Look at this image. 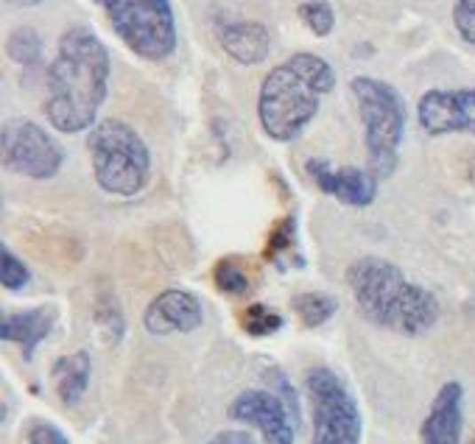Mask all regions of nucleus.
I'll list each match as a JSON object with an SVG mask.
<instances>
[{
	"label": "nucleus",
	"mask_w": 475,
	"mask_h": 444,
	"mask_svg": "<svg viewBox=\"0 0 475 444\" xmlns=\"http://www.w3.org/2000/svg\"><path fill=\"white\" fill-rule=\"evenodd\" d=\"M336 87L333 67L316 53H294L272 67L260 84L257 118L277 143H291L319 115L321 99Z\"/></svg>",
	"instance_id": "obj_3"
},
{
	"label": "nucleus",
	"mask_w": 475,
	"mask_h": 444,
	"mask_svg": "<svg viewBox=\"0 0 475 444\" xmlns=\"http://www.w3.org/2000/svg\"><path fill=\"white\" fill-rule=\"evenodd\" d=\"M210 444H255V439L243 431H221L210 439Z\"/></svg>",
	"instance_id": "obj_27"
},
{
	"label": "nucleus",
	"mask_w": 475,
	"mask_h": 444,
	"mask_svg": "<svg viewBox=\"0 0 475 444\" xmlns=\"http://www.w3.org/2000/svg\"><path fill=\"white\" fill-rule=\"evenodd\" d=\"M280 327H282V316L274 313L272 307H265V305H260V302H255V305L246 307V313H243V330L249 333V336L263 338V336L277 333Z\"/></svg>",
	"instance_id": "obj_20"
},
{
	"label": "nucleus",
	"mask_w": 475,
	"mask_h": 444,
	"mask_svg": "<svg viewBox=\"0 0 475 444\" xmlns=\"http://www.w3.org/2000/svg\"><path fill=\"white\" fill-rule=\"evenodd\" d=\"M472 444H475V441H472Z\"/></svg>",
	"instance_id": "obj_29"
},
{
	"label": "nucleus",
	"mask_w": 475,
	"mask_h": 444,
	"mask_svg": "<svg viewBox=\"0 0 475 444\" xmlns=\"http://www.w3.org/2000/svg\"><path fill=\"white\" fill-rule=\"evenodd\" d=\"M53 330V311L48 307H34V311H20V313H9L4 316L0 324V338L20 344L23 346V358L34 361L36 346H40Z\"/></svg>",
	"instance_id": "obj_15"
},
{
	"label": "nucleus",
	"mask_w": 475,
	"mask_h": 444,
	"mask_svg": "<svg viewBox=\"0 0 475 444\" xmlns=\"http://www.w3.org/2000/svg\"><path fill=\"white\" fill-rule=\"evenodd\" d=\"M95 182L109 196L131 199L148 185L151 154L135 126L126 121L107 118L92 126L87 138Z\"/></svg>",
	"instance_id": "obj_4"
},
{
	"label": "nucleus",
	"mask_w": 475,
	"mask_h": 444,
	"mask_svg": "<svg viewBox=\"0 0 475 444\" xmlns=\"http://www.w3.org/2000/svg\"><path fill=\"white\" fill-rule=\"evenodd\" d=\"M305 389L313 405L311 444H360L364 422L344 380L328 366H316L305 377Z\"/></svg>",
	"instance_id": "obj_7"
},
{
	"label": "nucleus",
	"mask_w": 475,
	"mask_h": 444,
	"mask_svg": "<svg viewBox=\"0 0 475 444\" xmlns=\"http://www.w3.org/2000/svg\"><path fill=\"white\" fill-rule=\"evenodd\" d=\"M453 23L464 40L475 48V0H455L453 6Z\"/></svg>",
	"instance_id": "obj_23"
},
{
	"label": "nucleus",
	"mask_w": 475,
	"mask_h": 444,
	"mask_svg": "<svg viewBox=\"0 0 475 444\" xmlns=\"http://www.w3.org/2000/svg\"><path fill=\"white\" fill-rule=\"evenodd\" d=\"M6 4H12V6H40L43 4V0H6Z\"/></svg>",
	"instance_id": "obj_28"
},
{
	"label": "nucleus",
	"mask_w": 475,
	"mask_h": 444,
	"mask_svg": "<svg viewBox=\"0 0 475 444\" xmlns=\"http://www.w3.org/2000/svg\"><path fill=\"white\" fill-rule=\"evenodd\" d=\"M355 95L360 123H364V143L369 170L377 179H386L397 168L403 134H406V104L392 84L372 79V75H355L350 82Z\"/></svg>",
	"instance_id": "obj_5"
},
{
	"label": "nucleus",
	"mask_w": 475,
	"mask_h": 444,
	"mask_svg": "<svg viewBox=\"0 0 475 444\" xmlns=\"http://www.w3.org/2000/svg\"><path fill=\"white\" fill-rule=\"evenodd\" d=\"M65 163V151L34 121H9L4 129V165L28 179H53Z\"/></svg>",
	"instance_id": "obj_8"
},
{
	"label": "nucleus",
	"mask_w": 475,
	"mask_h": 444,
	"mask_svg": "<svg viewBox=\"0 0 475 444\" xmlns=\"http://www.w3.org/2000/svg\"><path fill=\"white\" fill-rule=\"evenodd\" d=\"M305 168L321 193L347 207H369L377 196V177L372 170H360L355 165L333 168L325 160H308Z\"/></svg>",
	"instance_id": "obj_11"
},
{
	"label": "nucleus",
	"mask_w": 475,
	"mask_h": 444,
	"mask_svg": "<svg viewBox=\"0 0 475 444\" xmlns=\"http://www.w3.org/2000/svg\"><path fill=\"white\" fill-rule=\"evenodd\" d=\"M28 444H70V441L59 428H56V424L40 422V424H34V428H31Z\"/></svg>",
	"instance_id": "obj_25"
},
{
	"label": "nucleus",
	"mask_w": 475,
	"mask_h": 444,
	"mask_svg": "<svg viewBox=\"0 0 475 444\" xmlns=\"http://www.w3.org/2000/svg\"><path fill=\"white\" fill-rule=\"evenodd\" d=\"M265 380H269L272 383V392L285 402V405H289V411L294 414V419L299 422V402H297V394H294V385H291V380L289 377H285L280 369H269V372H265Z\"/></svg>",
	"instance_id": "obj_24"
},
{
	"label": "nucleus",
	"mask_w": 475,
	"mask_h": 444,
	"mask_svg": "<svg viewBox=\"0 0 475 444\" xmlns=\"http://www.w3.org/2000/svg\"><path fill=\"white\" fill-rule=\"evenodd\" d=\"M0 280H4L9 291H20V288H26L31 280L28 266L14 252H9V249H4V255H0Z\"/></svg>",
	"instance_id": "obj_22"
},
{
	"label": "nucleus",
	"mask_w": 475,
	"mask_h": 444,
	"mask_svg": "<svg viewBox=\"0 0 475 444\" xmlns=\"http://www.w3.org/2000/svg\"><path fill=\"white\" fill-rule=\"evenodd\" d=\"M230 416L243 424H255L263 433L265 444H294L299 428V422L289 411V405L274 392H263V389L238 394L235 402L230 405Z\"/></svg>",
	"instance_id": "obj_9"
},
{
	"label": "nucleus",
	"mask_w": 475,
	"mask_h": 444,
	"mask_svg": "<svg viewBox=\"0 0 475 444\" xmlns=\"http://www.w3.org/2000/svg\"><path fill=\"white\" fill-rule=\"evenodd\" d=\"M204 321L202 302L179 288H168L154 302L146 307L143 324L151 336H170V333H194Z\"/></svg>",
	"instance_id": "obj_12"
},
{
	"label": "nucleus",
	"mask_w": 475,
	"mask_h": 444,
	"mask_svg": "<svg viewBox=\"0 0 475 444\" xmlns=\"http://www.w3.org/2000/svg\"><path fill=\"white\" fill-rule=\"evenodd\" d=\"M462 400L464 389L462 383H445L439 394L433 397L431 414L423 422V444H459L462 439Z\"/></svg>",
	"instance_id": "obj_13"
},
{
	"label": "nucleus",
	"mask_w": 475,
	"mask_h": 444,
	"mask_svg": "<svg viewBox=\"0 0 475 444\" xmlns=\"http://www.w3.org/2000/svg\"><path fill=\"white\" fill-rule=\"evenodd\" d=\"M121 36V43L140 59L162 62L177 51V20L168 0H92Z\"/></svg>",
	"instance_id": "obj_6"
},
{
	"label": "nucleus",
	"mask_w": 475,
	"mask_h": 444,
	"mask_svg": "<svg viewBox=\"0 0 475 444\" xmlns=\"http://www.w3.org/2000/svg\"><path fill=\"white\" fill-rule=\"evenodd\" d=\"M221 48L241 65H260L272 51V36L265 26L252 20H230L218 26Z\"/></svg>",
	"instance_id": "obj_14"
},
{
	"label": "nucleus",
	"mask_w": 475,
	"mask_h": 444,
	"mask_svg": "<svg viewBox=\"0 0 475 444\" xmlns=\"http://www.w3.org/2000/svg\"><path fill=\"white\" fill-rule=\"evenodd\" d=\"M294 243V218L280 221V226L274 229V235L269 241V258H277L282 249H289Z\"/></svg>",
	"instance_id": "obj_26"
},
{
	"label": "nucleus",
	"mask_w": 475,
	"mask_h": 444,
	"mask_svg": "<svg viewBox=\"0 0 475 444\" xmlns=\"http://www.w3.org/2000/svg\"><path fill=\"white\" fill-rule=\"evenodd\" d=\"M109 92V51L84 26L59 36V51L48 70L45 118L56 131L75 134L95 126Z\"/></svg>",
	"instance_id": "obj_1"
},
{
	"label": "nucleus",
	"mask_w": 475,
	"mask_h": 444,
	"mask_svg": "<svg viewBox=\"0 0 475 444\" xmlns=\"http://www.w3.org/2000/svg\"><path fill=\"white\" fill-rule=\"evenodd\" d=\"M299 20L305 23V28L311 34L328 36V34H333L336 14H333V6L328 0H305V4L299 6Z\"/></svg>",
	"instance_id": "obj_19"
},
{
	"label": "nucleus",
	"mask_w": 475,
	"mask_h": 444,
	"mask_svg": "<svg viewBox=\"0 0 475 444\" xmlns=\"http://www.w3.org/2000/svg\"><path fill=\"white\" fill-rule=\"evenodd\" d=\"M90 375H92V361L84 350L56 361L53 383H56V392H59V400L65 405H79L90 385Z\"/></svg>",
	"instance_id": "obj_16"
},
{
	"label": "nucleus",
	"mask_w": 475,
	"mask_h": 444,
	"mask_svg": "<svg viewBox=\"0 0 475 444\" xmlns=\"http://www.w3.org/2000/svg\"><path fill=\"white\" fill-rule=\"evenodd\" d=\"M291 305H294L297 316L302 319V324H305V327L325 324L338 311V302L333 297H328V294H299V297H294Z\"/></svg>",
	"instance_id": "obj_17"
},
{
	"label": "nucleus",
	"mask_w": 475,
	"mask_h": 444,
	"mask_svg": "<svg viewBox=\"0 0 475 444\" xmlns=\"http://www.w3.org/2000/svg\"><path fill=\"white\" fill-rule=\"evenodd\" d=\"M416 118L428 134H475V87L472 90H428L416 104Z\"/></svg>",
	"instance_id": "obj_10"
},
{
	"label": "nucleus",
	"mask_w": 475,
	"mask_h": 444,
	"mask_svg": "<svg viewBox=\"0 0 475 444\" xmlns=\"http://www.w3.org/2000/svg\"><path fill=\"white\" fill-rule=\"evenodd\" d=\"M6 53L17 65H36L43 56V40L34 28H14L9 34Z\"/></svg>",
	"instance_id": "obj_18"
},
{
	"label": "nucleus",
	"mask_w": 475,
	"mask_h": 444,
	"mask_svg": "<svg viewBox=\"0 0 475 444\" xmlns=\"http://www.w3.org/2000/svg\"><path fill=\"white\" fill-rule=\"evenodd\" d=\"M347 285L364 316L386 330L423 336L439 321V302L428 288L406 280L394 263L384 258H358L347 268Z\"/></svg>",
	"instance_id": "obj_2"
},
{
	"label": "nucleus",
	"mask_w": 475,
	"mask_h": 444,
	"mask_svg": "<svg viewBox=\"0 0 475 444\" xmlns=\"http://www.w3.org/2000/svg\"><path fill=\"white\" fill-rule=\"evenodd\" d=\"M216 285L221 288L224 294H230V297H241L249 291V274L243 272V268L233 260V258H226L216 266Z\"/></svg>",
	"instance_id": "obj_21"
}]
</instances>
